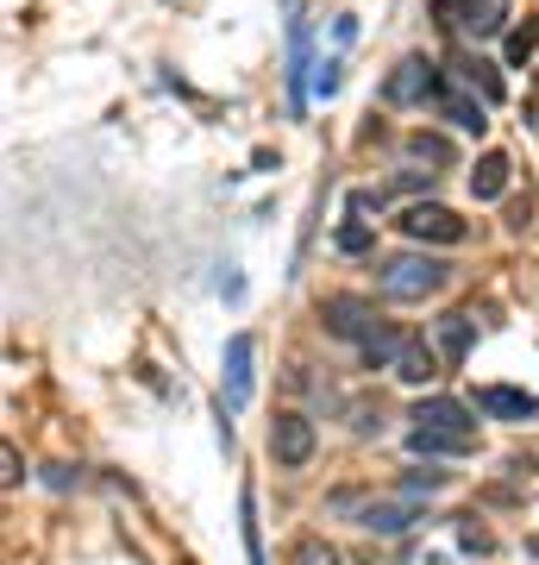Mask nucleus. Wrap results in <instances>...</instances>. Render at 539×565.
<instances>
[{
	"label": "nucleus",
	"instance_id": "17",
	"mask_svg": "<svg viewBox=\"0 0 539 565\" xmlns=\"http://www.w3.org/2000/svg\"><path fill=\"white\" fill-rule=\"evenodd\" d=\"M245 553H251V565H263V541H258V497L245 490Z\"/></svg>",
	"mask_w": 539,
	"mask_h": 565
},
{
	"label": "nucleus",
	"instance_id": "6",
	"mask_svg": "<svg viewBox=\"0 0 539 565\" xmlns=\"http://www.w3.org/2000/svg\"><path fill=\"white\" fill-rule=\"evenodd\" d=\"M433 13H440L452 32H471V39H489L502 25V0H433Z\"/></svg>",
	"mask_w": 539,
	"mask_h": 565
},
{
	"label": "nucleus",
	"instance_id": "20",
	"mask_svg": "<svg viewBox=\"0 0 539 565\" xmlns=\"http://www.w3.org/2000/svg\"><path fill=\"white\" fill-rule=\"evenodd\" d=\"M370 245V226H339V252H364Z\"/></svg>",
	"mask_w": 539,
	"mask_h": 565
},
{
	"label": "nucleus",
	"instance_id": "15",
	"mask_svg": "<svg viewBox=\"0 0 539 565\" xmlns=\"http://www.w3.org/2000/svg\"><path fill=\"white\" fill-rule=\"evenodd\" d=\"M408 158H420V163H452V145L433 139V132H414V139H408Z\"/></svg>",
	"mask_w": 539,
	"mask_h": 565
},
{
	"label": "nucleus",
	"instance_id": "19",
	"mask_svg": "<svg viewBox=\"0 0 539 565\" xmlns=\"http://www.w3.org/2000/svg\"><path fill=\"white\" fill-rule=\"evenodd\" d=\"M533 57V25H527V32H515V39H508V63H527Z\"/></svg>",
	"mask_w": 539,
	"mask_h": 565
},
{
	"label": "nucleus",
	"instance_id": "4",
	"mask_svg": "<svg viewBox=\"0 0 539 565\" xmlns=\"http://www.w3.org/2000/svg\"><path fill=\"white\" fill-rule=\"evenodd\" d=\"M320 321L333 327V333H339V340H370V333H377V308L370 302H358V296H326V302H320Z\"/></svg>",
	"mask_w": 539,
	"mask_h": 565
},
{
	"label": "nucleus",
	"instance_id": "2",
	"mask_svg": "<svg viewBox=\"0 0 539 565\" xmlns=\"http://www.w3.org/2000/svg\"><path fill=\"white\" fill-rule=\"evenodd\" d=\"M377 282H382V296H396V302H420V296H433L445 282V264L420 258V252H401V258H382Z\"/></svg>",
	"mask_w": 539,
	"mask_h": 565
},
{
	"label": "nucleus",
	"instance_id": "14",
	"mask_svg": "<svg viewBox=\"0 0 539 565\" xmlns=\"http://www.w3.org/2000/svg\"><path fill=\"white\" fill-rule=\"evenodd\" d=\"M459 70H464V82H471V88H483V102H502V76L489 70V63L471 57V63H459Z\"/></svg>",
	"mask_w": 539,
	"mask_h": 565
},
{
	"label": "nucleus",
	"instance_id": "9",
	"mask_svg": "<svg viewBox=\"0 0 539 565\" xmlns=\"http://www.w3.org/2000/svg\"><path fill=\"white\" fill-rule=\"evenodd\" d=\"M440 82H433V63H420V57H408L389 76V88H382V102H420V95H433Z\"/></svg>",
	"mask_w": 539,
	"mask_h": 565
},
{
	"label": "nucleus",
	"instance_id": "5",
	"mask_svg": "<svg viewBox=\"0 0 539 565\" xmlns=\"http://www.w3.org/2000/svg\"><path fill=\"white\" fill-rule=\"evenodd\" d=\"M401 233H408V239H433V245H464V221L452 207H433V202L408 207V214H401Z\"/></svg>",
	"mask_w": 539,
	"mask_h": 565
},
{
	"label": "nucleus",
	"instance_id": "7",
	"mask_svg": "<svg viewBox=\"0 0 539 565\" xmlns=\"http://www.w3.org/2000/svg\"><path fill=\"white\" fill-rule=\"evenodd\" d=\"M477 415H496V422H533V415H539V396H527V390H508V384H483V390H477Z\"/></svg>",
	"mask_w": 539,
	"mask_h": 565
},
{
	"label": "nucleus",
	"instance_id": "16",
	"mask_svg": "<svg viewBox=\"0 0 539 565\" xmlns=\"http://www.w3.org/2000/svg\"><path fill=\"white\" fill-rule=\"evenodd\" d=\"M289 565H339V553H333L326 541H314V534H308V541H295V553H289Z\"/></svg>",
	"mask_w": 539,
	"mask_h": 565
},
{
	"label": "nucleus",
	"instance_id": "18",
	"mask_svg": "<svg viewBox=\"0 0 539 565\" xmlns=\"http://www.w3.org/2000/svg\"><path fill=\"white\" fill-rule=\"evenodd\" d=\"M445 490V471H414V478H401V497H440Z\"/></svg>",
	"mask_w": 539,
	"mask_h": 565
},
{
	"label": "nucleus",
	"instance_id": "8",
	"mask_svg": "<svg viewBox=\"0 0 539 565\" xmlns=\"http://www.w3.org/2000/svg\"><path fill=\"white\" fill-rule=\"evenodd\" d=\"M251 403V333H233L226 340V408Z\"/></svg>",
	"mask_w": 539,
	"mask_h": 565
},
{
	"label": "nucleus",
	"instance_id": "1",
	"mask_svg": "<svg viewBox=\"0 0 539 565\" xmlns=\"http://www.w3.org/2000/svg\"><path fill=\"white\" fill-rule=\"evenodd\" d=\"M420 459H459L477 446V422H471V408L452 403V396H427L414 408V434H408Z\"/></svg>",
	"mask_w": 539,
	"mask_h": 565
},
{
	"label": "nucleus",
	"instance_id": "11",
	"mask_svg": "<svg viewBox=\"0 0 539 565\" xmlns=\"http://www.w3.org/2000/svg\"><path fill=\"white\" fill-rule=\"evenodd\" d=\"M502 189H508V158H502V151H489V158L471 170V195H477V202H496Z\"/></svg>",
	"mask_w": 539,
	"mask_h": 565
},
{
	"label": "nucleus",
	"instance_id": "10",
	"mask_svg": "<svg viewBox=\"0 0 539 565\" xmlns=\"http://www.w3.org/2000/svg\"><path fill=\"white\" fill-rule=\"evenodd\" d=\"M389 371H396L401 384H433V377H440V359H433V352H427V340H414V333H408V340H401V352H396V364H389Z\"/></svg>",
	"mask_w": 539,
	"mask_h": 565
},
{
	"label": "nucleus",
	"instance_id": "21",
	"mask_svg": "<svg viewBox=\"0 0 539 565\" xmlns=\"http://www.w3.org/2000/svg\"><path fill=\"white\" fill-rule=\"evenodd\" d=\"M459 541L471 546V553H489V534H483L477 522H464V527H459Z\"/></svg>",
	"mask_w": 539,
	"mask_h": 565
},
{
	"label": "nucleus",
	"instance_id": "13",
	"mask_svg": "<svg viewBox=\"0 0 539 565\" xmlns=\"http://www.w3.org/2000/svg\"><path fill=\"white\" fill-rule=\"evenodd\" d=\"M433 333H440V352L459 364L464 352H471V333H477V327H471V315H445V321H433Z\"/></svg>",
	"mask_w": 539,
	"mask_h": 565
},
{
	"label": "nucleus",
	"instance_id": "12",
	"mask_svg": "<svg viewBox=\"0 0 539 565\" xmlns=\"http://www.w3.org/2000/svg\"><path fill=\"white\" fill-rule=\"evenodd\" d=\"M440 114L452 126H464V132H483V102H471V95H459V88H440Z\"/></svg>",
	"mask_w": 539,
	"mask_h": 565
},
{
	"label": "nucleus",
	"instance_id": "3",
	"mask_svg": "<svg viewBox=\"0 0 539 565\" xmlns=\"http://www.w3.org/2000/svg\"><path fill=\"white\" fill-rule=\"evenodd\" d=\"M270 459L289 465V471H301V465L314 459V422L295 415V408H282L277 422H270Z\"/></svg>",
	"mask_w": 539,
	"mask_h": 565
}]
</instances>
